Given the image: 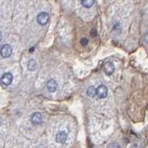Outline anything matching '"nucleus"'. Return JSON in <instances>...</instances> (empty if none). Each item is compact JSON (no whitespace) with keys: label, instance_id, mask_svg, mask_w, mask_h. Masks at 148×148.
I'll return each mask as SVG.
<instances>
[{"label":"nucleus","instance_id":"nucleus-3","mask_svg":"<svg viewBox=\"0 0 148 148\" xmlns=\"http://www.w3.org/2000/svg\"><path fill=\"white\" fill-rule=\"evenodd\" d=\"M13 81V75L10 72H6L4 73L2 77H1V82L4 85H10L11 82Z\"/></svg>","mask_w":148,"mask_h":148},{"label":"nucleus","instance_id":"nucleus-4","mask_svg":"<svg viewBox=\"0 0 148 148\" xmlns=\"http://www.w3.org/2000/svg\"><path fill=\"white\" fill-rule=\"evenodd\" d=\"M31 122L34 125H40L43 121V118H42V115L39 112H35L31 116Z\"/></svg>","mask_w":148,"mask_h":148},{"label":"nucleus","instance_id":"nucleus-2","mask_svg":"<svg viewBox=\"0 0 148 148\" xmlns=\"http://www.w3.org/2000/svg\"><path fill=\"white\" fill-rule=\"evenodd\" d=\"M96 95L99 98H106L108 95V88L106 85L101 84L96 88Z\"/></svg>","mask_w":148,"mask_h":148},{"label":"nucleus","instance_id":"nucleus-8","mask_svg":"<svg viewBox=\"0 0 148 148\" xmlns=\"http://www.w3.org/2000/svg\"><path fill=\"white\" fill-rule=\"evenodd\" d=\"M46 88H47V90L50 92H54L57 91L58 89V83L55 80H49L46 83Z\"/></svg>","mask_w":148,"mask_h":148},{"label":"nucleus","instance_id":"nucleus-12","mask_svg":"<svg viewBox=\"0 0 148 148\" xmlns=\"http://www.w3.org/2000/svg\"><path fill=\"white\" fill-rule=\"evenodd\" d=\"M94 4L95 1H92V0H83V1H82V5L84 8H91Z\"/></svg>","mask_w":148,"mask_h":148},{"label":"nucleus","instance_id":"nucleus-13","mask_svg":"<svg viewBox=\"0 0 148 148\" xmlns=\"http://www.w3.org/2000/svg\"><path fill=\"white\" fill-rule=\"evenodd\" d=\"M108 148H120V147H119V145H118V143H110V145L108 146Z\"/></svg>","mask_w":148,"mask_h":148},{"label":"nucleus","instance_id":"nucleus-7","mask_svg":"<svg viewBox=\"0 0 148 148\" xmlns=\"http://www.w3.org/2000/svg\"><path fill=\"white\" fill-rule=\"evenodd\" d=\"M67 138H68V134L65 132L61 131L57 133V135H56V141H57V143H64L66 142Z\"/></svg>","mask_w":148,"mask_h":148},{"label":"nucleus","instance_id":"nucleus-1","mask_svg":"<svg viewBox=\"0 0 148 148\" xmlns=\"http://www.w3.org/2000/svg\"><path fill=\"white\" fill-rule=\"evenodd\" d=\"M36 21H37V22H38V24H40V25L46 24V23H47L48 21H49L48 13H46V12H41V13H39L38 15H37Z\"/></svg>","mask_w":148,"mask_h":148},{"label":"nucleus","instance_id":"nucleus-5","mask_svg":"<svg viewBox=\"0 0 148 148\" xmlns=\"http://www.w3.org/2000/svg\"><path fill=\"white\" fill-rule=\"evenodd\" d=\"M12 53V47L10 45H4L1 48V56L2 58H8Z\"/></svg>","mask_w":148,"mask_h":148},{"label":"nucleus","instance_id":"nucleus-15","mask_svg":"<svg viewBox=\"0 0 148 148\" xmlns=\"http://www.w3.org/2000/svg\"><path fill=\"white\" fill-rule=\"evenodd\" d=\"M91 34H92V36H96V35H97V32H96V30H95V29H92V31H91Z\"/></svg>","mask_w":148,"mask_h":148},{"label":"nucleus","instance_id":"nucleus-9","mask_svg":"<svg viewBox=\"0 0 148 148\" xmlns=\"http://www.w3.org/2000/svg\"><path fill=\"white\" fill-rule=\"evenodd\" d=\"M111 32H112V34H114V35H119L120 34V32H121V27H120V24L119 22H116L113 25L112 31Z\"/></svg>","mask_w":148,"mask_h":148},{"label":"nucleus","instance_id":"nucleus-14","mask_svg":"<svg viewBox=\"0 0 148 148\" xmlns=\"http://www.w3.org/2000/svg\"><path fill=\"white\" fill-rule=\"evenodd\" d=\"M81 45H83V46H85L88 45V40L86 38H82L81 39Z\"/></svg>","mask_w":148,"mask_h":148},{"label":"nucleus","instance_id":"nucleus-10","mask_svg":"<svg viewBox=\"0 0 148 148\" xmlns=\"http://www.w3.org/2000/svg\"><path fill=\"white\" fill-rule=\"evenodd\" d=\"M37 68V62L35 59H30L29 62H28V69L31 71H35Z\"/></svg>","mask_w":148,"mask_h":148},{"label":"nucleus","instance_id":"nucleus-6","mask_svg":"<svg viewBox=\"0 0 148 148\" xmlns=\"http://www.w3.org/2000/svg\"><path fill=\"white\" fill-rule=\"evenodd\" d=\"M104 71L106 75H111L115 71V66L111 61H106L104 65Z\"/></svg>","mask_w":148,"mask_h":148},{"label":"nucleus","instance_id":"nucleus-11","mask_svg":"<svg viewBox=\"0 0 148 148\" xmlns=\"http://www.w3.org/2000/svg\"><path fill=\"white\" fill-rule=\"evenodd\" d=\"M86 94H87L88 96H90V97L95 96V94H96V89H95V86H90V87L87 89Z\"/></svg>","mask_w":148,"mask_h":148},{"label":"nucleus","instance_id":"nucleus-16","mask_svg":"<svg viewBox=\"0 0 148 148\" xmlns=\"http://www.w3.org/2000/svg\"><path fill=\"white\" fill-rule=\"evenodd\" d=\"M145 42L148 45V32H146L145 35Z\"/></svg>","mask_w":148,"mask_h":148}]
</instances>
